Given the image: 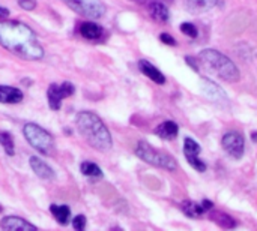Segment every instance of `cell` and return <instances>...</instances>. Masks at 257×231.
I'll return each mask as SVG.
<instances>
[{
	"label": "cell",
	"instance_id": "1",
	"mask_svg": "<svg viewBox=\"0 0 257 231\" xmlns=\"http://www.w3.org/2000/svg\"><path fill=\"white\" fill-rule=\"evenodd\" d=\"M0 45L26 60H38L44 57V50L33 30L18 21L0 23Z\"/></svg>",
	"mask_w": 257,
	"mask_h": 231
},
{
	"label": "cell",
	"instance_id": "2",
	"mask_svg": "<svg viewBox=\"0 0 257 231\" xmlns=\"http://www.w3.org/2000/svg\"><path fill=\"white\" fill-rule=\"evenodd\" d=\"M77 128L83 138L96 150L99 152H107L111 149L113 141L111 135L107 129V126L102 123V120L90 113V111H83L77 116Z\"/></svg>",
	"mask_w": 257,
	"mask_h": 231
},
{
	"label": "cell",
	"instance_id": "3",
	"mask_svg": "<svg viewBox=\"0 0 257 231\" xmlns=\"http://www.w3.org/2000/svg\"><path fill=\"white\" fill-rule=\"evenodd\" d=\"M199 59L208 69H211L215 75L227 83H236L241 77L236 65L217 50H203L199 54Z\"/></svg>",
	"mask_w": 257,
	"mask_h": 231
},
{
	"label": "cell",
	"instance_id": "4",
	"mask_svg": "<svg viewBox=\"0 0 257 231\" xmlns=\"http://www.w3.org/2000/svg\"><path fill=\"white\" fill-rule=\"evenodd\" d=\"M136 155L143 159L145 162L151 164V165H155V167H160V168H164V170H169V171H173L178 168V164L176 161L164 153V152H160L157 149H154L151 144L145 143V141H140L136 147Z\"/></svg>",
	"mask_w": 257,
	"mask_h": 231
},
{
	"label": "cell",
	"instance_id": "5",
	"mask_svg": "<svg viewBox=\"0 0 257 231\" xmlns=\"http://www.w3.org/2000/svg\"><path fill=\"white\" fill-rule=\"evenodd\" d=\"M23 131H24V137L29 141V144L32 147H35L38 152H41L42 155H47V156L54 153V140L45 129H42L36 123H27V125H24Z\"/></svg>",
	"mask_w": 257,
	"mask_h": 231
},
{
	"label": "cell",
	"instance_id": "6",
	"mask_svg": "<svg viewBox=\"0 0 257 231\" xmlns=\"http://www.w3.org/2000/svg\"><path fill=\"white\" fill-rule=\"evenodd\" d=\"M66 5L80 15L99 18L105 14V6L99 0H65Z\"/></svg>",
	"mask_w": 257,
	"mask_h": 231
},
{
	"label": "cell",
	"instance_id": "7",
	"mask_svg": "<svg viewBox=\"0 0 257 231\" xmlns=\"http://www.w3.org/2000/svg\"><path fill=\"white\" fill-rule=\"evenodd\" d=\"M75 89H74V84L65 81L62 84H51L47 90V99H48V104H50V108L57 111L60 110L62 107V99L74 95Z\"/></svg>",
	"mask_w": 257,
	"mask_h": 231
},
{
	"label": "cell",
	"instance_id": "8",
	"mask_svg": "<svg viewBox=\"0 0 257 231\" xmlns=\"http://www.w3.org/2000/svg\"><path fill=\"white\" fill-rule=\"evenodd\" d=\"M221 144L224 147V150L233 158V159H241L244 155V137L239 132H227Z\"/></svg>",
	"mask_w": 257,
	"mask_h": 231
},
{
	"label": "cell",
	"instance_id": "9",
	"mask_svg": "<svg viewBox=\"0 0 257 231\" xmlns=\"http://www.w3.org/2000/svg\"><path fill=\"white\" fill-rule=\"evenodd\" d=\"M0 227L5 231H35L36 227L20 216H6L2 219Z\"/></svg>",
	"mask_w": 257,
	"mask_h": 231
},
{
	"label": "cell",
	"instance_id": "10",
	"mask_svg": "<svg viewBox=\"0 0 257 231\" xmlns=\"http://www.w3.org/2000/svg\"><path fill=\"white\" fill-rule=\"evenodd\" d=\"M30 167H32V170L35 171V174H36L38 177H41V179H44V180H53V179H54V171H53V168H51L47 162H44L42 159H39V158H36V156H32V158H30Z\"/></svg>",
	"mask_w": 257,
	"mask_h": 231
},
{
	"label": "cell",
	"instance_id": "11",
	"mask_svg": "<svg viewBox=\"0 0 257 231\" xmlns=\"http://www.w3.org/2000/svg\"><path fill=\"white\" fill-rule=\"evenodd\" d=\"M139 69H140L148 78H151L152 81H155L157 84H164V83H166V78H164L163 72H161L160 69H157L151 62H148V60H140V62H139Z\"/></svg>",
	"mask_w": 257,
	"mask_h": 231
},
{
	"label": "cell",
	"instance_id": "12",
	"mask_svg": "<svg viewBox=\"0 0 257 231\" xmlns=\"http://www.w3.org/2000/svg\"><path fill=\"white\" fill-rule=\"evenodd\" d=\"M23 101V92L17 87L0 86V102L2 104H18Z\"/></svg>",
	"mask_w": 257,
	"mask_h": 231
},
{
	"label": "cell",
	"instance_id": "13",
	"mask_svg": "<svg viewBox=\"0 0 257 231\" xmlns=\"http://www.w3.org/2000/svg\"><path fill=\"white\" fill-rule=\"evenodd\" d=\"M179 132V128L175 122L172 120H167V122H163L161 125H158L155 128V134L163 138V140H175L176 135Z\"/></svg>",
	"mask_w": 257,
	"mask_h": 231
},
{
	"label": "cell",
	"instance_id": "14",
	"mask_svg": "<svg viewBox=\"0 0 257 231\" xmlns=\"http://www.w3.org/2000/svg\"><path fill=\"white\" fill-rule=\"evenodd\" d=\"M187 9L193 14H203L214 9L218 5V0H187Z\"/></svg>",
	"mask_w": 257,
	"mask_h": 231
},
{
	"label": "cell",
	"instance_id": "15",
	"mask_svg": "<svg viewBox=\"0 0 257 231\" xmlns=\"http://www.w3.org/2000/svg\"><path fill=\"white\" fill-rule=\"evenodd\" d=\"M149 12H151V17L160 23H166L169 20V9L161 2H151Z\"/></svg>",
	"mask_w": 257,
	"mask_h": 231
},
{
	"label": "cell",
	"instance_id": "16",
	"mask_svg": "<svg viewBox=\"0 0 257 231\" xmlns=\"http://www.w3.org/2000/svg\"><path fill=\"white\" fill-rule=\"evenodd\" d=\"M80 33H81L83 38H86V39H98V38H101V35H102V27L98 26V24H95V23L87 21V23H83V24H81Z\"/></svg>",
	"mask_w": 257,
	"mask_h": 231
},
{
	"label": "cell",
	"instance_id": "17",
	"mask_svg": "<svg viewBox=\"0 0 257 231\" xmlns=\"http://www.w3.org/2000/svg\"><path fill=\"white\" fill-rule=\"evenodd\" d=\"M53 216L57 219V222H60L62 225H66L71 219V210L68 206H56V204H51L50 207Z\"/></svg>",
	"mask_w": 257,
	"mask_h": 231
},
{
	"label": "cell",
	"instance_id": "18",
	"mask_svg": "<svg viewBox=\"0 0 257 231\" xmlns=\"http://www.w3.org/2000/svg\"><path fill=\"white\" fill-rule=\"evenodd\" d=\"M182 212L190 218H197L205 212V209L202 207V204H197L194 201H185L182 203Z\"/></svg>",
	"mask_w": 257,
	"mask_h": 231
},
{
	"label": "cell",
	"instance_id": "19",
	"mask_svg": "<svg viewBox=\"0 0 257 231\" xmlns=\"http://www.w3.org/2000/svg\"><path fill=\"white\" fill-rule=\"evenodd\" d=\"M211 218H212V221H215V222H217L220 227H223V228H233V227H235L233 218L229 216V215H226V213L217 212V213H212Z\"/></svg>",
	"mask_w": 257,
	"mask_h": 231
},
{
	"label": "cell",
	"instance_id": "20",
	"mask_svg": "<svg viewBox=\"0 0 257 231\" xmlns=\"http://www.w3.org/2000/svg\"><path fill=\"white\" fill-rule=\"evenodd\" d=\"M0 144L2 147L5 149L6 155L9 156H14L15 153V149H14V138L9 132H0Z\"/></svg>",
	"mask_w": 257,
	"mask_h": 231
},
{
	"label": "cell",
	"instance_id": "21",
	"mask_svg": "<svg viewBox=\"0 0 257 231\" xmlns=\"http://www.w3.org/2000/svg\"><path fill=\"white\" fill-rule=\"evenodd\" d=\"M80 170H81V173L84 176H89V177H101L102 176L101 168L96 164H93V162H83Z\"/></svg>",
	"mask_w": 257,
	"mask_h": 231
},
{
	"label": "cell",
	"instance_id": "22",
	"mask_svg": "<svg viewBox=\"0 0 257 231\" xmlns=\"http://www.w3.org/2000/svg\"><path fill=\"white\" fill-rule=\"evenodd\" d=\"M200 150H202L200 146L193 138H185V141H184V153H185V156H199Z\"/></svg>",
	"mask_w": 257,
	"mask_h": 231
},
{
	"label": "cell",
	"instance_id": "23",
	"mask_svg": "<svg viewBox=\"0 0 257 231\" xmlns=\"http://www.w3.org/2000/svg\"><path fill=\"white\" fill-rule=\"evenodd\" d=\"M185 158H187L188 164H190L194 170H197V171H200V173L206 171V164H205L199 156H185Z\"/></svg>",
	"mask_w": 257,
	"mask_h": 231
},
{
	"label": "cell",
	"instance_id": "24",
	"mask_svg": "<svg viewBox=\"0 0 257 231\" xmlns=\"http://www.w3.org/2000/svg\"><path fill=\"white\" fill-rule=\"evenodd\" d=\"M181 32H182L184 35L190 36V38H197V35H199L197 27H196L194 24H191V23H182V24H181Z\"/></svg>",
	"mask_w": 257,
	"mask_h": 231
},
{
	"label": "cell",
	"instance_id": "25",
	"mask_svg": "<svg viewBox=\"0 0 257 231\" xmlns=\"http://www.w3.org/2000/svg\"><path fill=\"white\" fill-rule=\"evenodd\" d=\"M72 227L78 231L84 230V227H86V216H83V215L75 216V218L72 219Z\"/></svg>",
	"mask_w": 257,
	"mask_h": 231
},
{
	"label": "cell",
	"instance_id": "26",
	"mask_svg": "<svg viewBox=\"0 0 257 231\" xmlns=\"http://www.w3.org/2000/svg\"><path fill=\"white\" fill-rule=\"evenodd\" d=\"M20 6L26 11H32L36 6V0H18Z\"/></svg>",
	"mask_w": 257,
	"mask_h": 231
},
{
	"label": "cell",
	"instance_id": "27",
	"mask_svg": "<svg viewBox=\"0 0 257 231\" xmlns=\"http://www.w3.org/2000/svg\"><path fill=\"white\" fill-rule=\"evenodd\" d=\"M160 39H161V42H164L167 45H176V41L170 35H167V33H161L160 35Z\"/></svg>",
	"mask_w": 257,
	"mask_h": 231
},
{
	"label": "cell",
	"instance_id": "28",
	"mask_svg": "<svg viewBox=\"0 0 257 231\" xmlns=\"http://www.w3.org/2000/svg\"><path fill=\"white\" fill-rule=\"evenodd\" d=\"M212 201H208V200H205L203 203H202V207L205 209V210H209V209H212Z\"/></svg>",
	"mask_w": 257,
	"mask_h": 231
},
{
	"label": "cell",
	"instance_id": "29",
	"mask_svg": "<svg viewBox=\"0 0 257 231\" xmlns=\"http://www.w3.org/2000/svg\"><path fill=\"white\" fill-rule=\"evenodd\" d=\"M8 15H9V11L5 8H0V18H6Z\"/></svg>",
	"mask_w": 257,
	"mask_h": 231
},
{
	"label": "cell",
	"instance_id": "30",
	"mask_svg": "<svg viewBox=\"0 0 257 231\" xmlns=\"http://www.w3.org/2000/svg\"><path fill=\"white\" fill-rule=\"evenodd\" d=\"M251 138H253V141H257V132H253V134H251Z\"/></svg>",
	"mask_w": 257,
	"mask_h": 231
},
{
	"label": "cell",
	"instance_id": "31",
	"mask_svg": "<svg viewBox=\"0 0 257 231\" xmlns=\"http://www.w3.org/2000/svg\"><path fill=\"white\" fill-rule=\"evenodd\" d=\"M0 210H2V209H0Z\"/></svg>",
	"mask_w": 257,
	"mask_h": 231
}]
</instances>
